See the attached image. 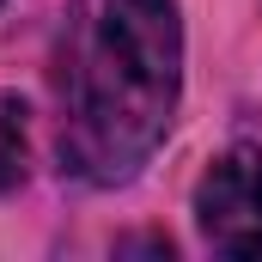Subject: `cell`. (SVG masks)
Wrapping results in <instances>:
<instances>
[{
    "label": "cell",
    "instance_id": "1",
    "mask_svg": "<svg viewBox=\"0 0 262 262\" xmlns=\"http://www.w3.org/2000/svg\"><path fill=\"white\" fill-rule=\"evenodd\" d=\"M183 25L171 0H73L61 25V165L85 183H128L171 128Z\"/></svg>",
    "mask_w": 262,
    "mask_h": 262
},
{
    "label": "cell",
    "instance_id": "2",
    "mask_svg": "<svg viewBox=\"0 0 262 262\" xmlns=\"http://www.w3.org/2000/svg\"><path fill=\"white\" fill-rule=\"evenodd\" d=\"M195 220L220 256H262V146H232L207 165Z\"/></svg>",
    "mask_w": 262,
    "mask_h": 262
},
{
    "label": "cell",
    "instance_id": "3",
    "mask_svg": "<svg viewBox=\"0 0 262 262\" xmlns=\"http://www.w3.org/2000/svg\"><path fill=\"white\" fill-rule=\"evenodd\" d=\"M25 159H31V140H25V104L0 92V195L25 183Z\"/></svg>",
    "mask_w": 262,
    "mask_h": 262
}]
</instances>
